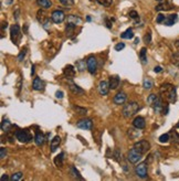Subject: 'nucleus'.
Returning a JSON list of instances; mask_svg holds the SVG:
<instances>
[{
  "instance_id": "obj_1",
  "label": "nucleus",
  "mask_w": 179,
  "mask_h": 181,
  "mask_svg": "<svg viewBox=\"0 0 179 181\" xmlns=\"http://www.w3.org/2000/svg\"><path fill=\"white\" fill-rule=\"evenodd\" d=\"M159 92L161 94V97L167 100L169 103H175L177 100V91L176 87L170 83H165L160 86Z\"/></svg>"
},
{
  "instance_id": "obj_2",
  "label": "nucleus",
  "mask_w": 179,
  "mask_h": 181,
  "mask_svg": "<svg viewBox=\"0 0 179 181\" xmlns=\"http://www.w3.org/2000/svg\"><path fill=\"white\" fill-rule=\"evenodd\" d=\"M138 110H139V105L136 102H129L127 104H125L122 113H123V116L125 118H129L134 116Z\"/></svg>"
},
{
  "instance_id": "obj_3",
  "label": "nucleus",
  "mask_w": 179,
  "mask_h": 181,
  "mask_svg": "<svg viewBox=\"0 0 179 181\" xmlns=\"http://www.w3.org/2000/svg\"><path fill=\"white\" fill-rule=\"evenodd\" d=\"M10 38H11V41H12L16 45H18L19 40H20V38H21V32H20V27H19V24L16 23L11 27Z\"/></svg>"
},
{
  "instance_id": "obj_4",
  "label": "nucleus",
  "mask_w": 179,
  "mask_h": 181,
  "mask_svg": "<svg viewBox=\"0 0 179 181\" xmlns=\"http://www.w3.org/2000/svg\"><path fill=\"white\" fill-rule=\"evenodd\" d=\"M16 138L18 139L20 142H29L30 140L32 139V136L31 134H30L29 131L26 130V129H18V130L16 131Z\"/></svg>"
},
{
  "instance_id": "obj_5",
  "label": "nucleus",
  "mask_w": 179,
  "mask_h": 181,
  "mask_svg": "<svg viewBox=\"0 0 179 181\" xmlns=\"http://www.w3.org/2000/svg\"><path fill=\"white\" fill-rule=\"evenodd\" d=\"M142 158H143V154L138 151V150H136L135 148L129 150L128 155H127V159L129 160V162L132 163H137L138 161L142 160Z\"/></svg>"
},
{
  "instance_id": "obj_6",
  "label": "nucleus",
  "mask_w": 179,
  "mask_h": 181,
  "mask_svg": "<svg viewBox=\"0 0 179 181\" xmlns=\"http://www.w3.org/2000/svg\"><path fill=\"white\" fill-rule=\"evenodd\" d=\"M134 148L144 155V154H146L150 149V144L147 140H139V142H137L134 145Z\"/></svg>"
},
{
  "instance_id": "obj_7",
  "label": "nucleus",
  "mask_w": 179,
  "mask_h": 181,
  "mask_svg": "<svg viewBox=\"0 0 179 181\" xmlns=\"http://www.w3.org/2000/svg\"><path fill=\"white\" fill-rule=\"evenodd\" d=\"M135 172L139 178H146L148 173V168H147V163L146 162H140L138 163V166H136L135 168Z\"/></svg>"
},
{
  "instance_id": "obj_8",
  "label": "nucleus",
  "mask_w": 179,
  "mask_h": 181,
  "mask_svg": "<svg viewBox=\"0 0 179 181\" xmlns=\"http://www.w3.org/2000/svg\"><path fill=\"white\" fill-rule=\"evenodd\" d=\"M51 19L54 23H61V22L64 21L65 19V14L62 10H54L51 13Z\"/></svg>"
},
{
  "instance_id": "obj_9",
  "label": "nucleus",
  "mask_w": 179,
  "mask_h": 181,
  "mask_svg": "<svg viewBox=\"0 0 179 181\" xmlns=\"http://www.w3.org/2000/svg\"><path fill=\"white\" fill-rule=\"evenodd\" d=\"M86 66L87 70L91 74H94L96 72V68H98V61L94 56H90L86 60Z\"/></svg>"
},
{
  "instance_id": "obj_10",
  "label": "nucleus",
  "mask_w": 179,
  "mask_h": 181,
  "mask_svg": "<svg viewBox=\"0 0 179 181\" xmlns=\"http://www.w3.org/2000/svg\"><path fill=\"white\" fill-rule=\"evenodd\" d=\"M92 121L90 118H84V119H81V121H77V127H79L81 129H85V130H90V129L92 128Z\"/></svg>"
},
{
  "instance_id": "obj_11",
  "label": "nucleus",
  "mask_w": 179,
  "mask_h": 181,
  "mask_svg": "<svg viewBox=\"0 0 179 181\" xmlns=\"http://www.w3.org/2000/svg\"><path fill=\"white\" fill-rule=\"evenodd\" d=\"M63 75L69 80L73 79L74 75H75V68H74V66L71 65V64L66 65L65 68H63Z\"/></svg>"
},
{
  "instance_id": "obj_12",
  "label": "nucleus",
  "mask_w": 179,
  "mask_h": 181,
  "mask_svg": "<svg viewBox=\"0 0 179 181\" xmlns=\"http://www.w3.org/2000/svg\"><path fill=\"white\" fill-rule=\"evenodd\" d=\"M68 85H69V88L71 89L72 93H74V94H77V95H82V94H84V89H82L80 86H77L74 82H72L71 80H69L68 81Z\"/></svg>"
},
{
  "instance_id": "obj_13",
  "label": "nucleus",
  "mask_w": 179,
  "mask_h": 181,
  "mask_svg": "<svg viewBox=\"0 0 179 181\" xmlns=\"http://www.w3.org/2000/svg\"><path fill=\"white\" fill-rule=\"evenodd\" d=\"M110 84H108L106 81H101L100 84H98V93L103 96L108 94V91H110Z\"/></svg>"
},
{
  "instance_id": "obj_14",
  "label": "nucleus",
  "mask_w": 179,
  "mask_h": 181,
  "mask_svg": "<svg viewBox=\"0 0 179 181\" xmlns=\"http://www.w3.org/2000/svg\"><path fill=\"white\" fill-rule=\"evenodd\" d=\"M126 98H127V96H126L125 93L119 92V93H117L115 96H114L113 101H114V103H115L116 105H122V104H124V103L126 102Z\"/></svg>"
},
{
  "instance_id": "obj_15",
  "label": "nucleus",
  "mask_w": 179,
  "mask_h": 181,
  "mask_svg": "<svg viewBox=\"0 0 179 181\" xmlns=\"http://www.w3.org/2000/svg\"><path fill=\"white\" fill-rule=\"evenodd\" d=\"M32 87H33V89H35V91H43V89L45 88V84H44V82L40 79V77H35V79L33 80V83H32Z\"/></svg>"
},
{
  "instance_id": "obj_16",
  "label": "nucleus",
  "mask_w": 179,
  "mask_h": 181,
  "mask_svg": "<svg viewBox=\"0 0 179 181\" xmlns=\"http://www.w3.org/2000/svg\"><path fill=\"white\" fill-rule=\"evenodd\" d=\"M133 125H134L135 128H138V129H144L146 126V121H145V118L142 117V116H138L134 119L133 121Z\"/></svg>"
},
{
  "instance_id": "obj_17",
  "label": "nucleus",
  "mask_w": 179,
  "mask_h": 181,
  "mask_svg": "<svg viewBox=\"0 0 179 181\" xmlns=\"http://www.w3.org/2000/svg\"><path fill=\"white\" fill-rule=\"evenodd\" d=\"M174 8V6L171 5L169 1H165V2H163L161 1L160 3L158 6H156V11H168V10H171V9Z\"/></svg>"
},
{
  "instance_id": "obj_18",
  "label": "nucleus",
  "mask_w": 179,
  "mask_h": 181,
  "mask_svg": "<svg viewBox=\"0 0 179 181\" xmlns=\"http://www.w3.org/2000/svg\"><path fill=\"white\" fill-rule=\"evenodd\" d=\"M152 106H153L154 110H155L156 113H160V112H163V109H164L163 97H158L157 101H156V102L154 103V104H153Z\"/></svg>"
},
{
  "instance_id": "obj_19",
  "label": "nucleus",
  "mask_w": 179,
  "mask_h": 181,
  "mask_svg": "<svg viewBox=\"0 0 179 181\" xmlns=\"http://www.w3.org/2000/svg\"><path fill=\"white\" fill-rule=\"evenodd\" d=\"M177 20H178V16L177 14H169V16L166 17V19H165V21H164V24L165 26H174L175 23L177 22Z\"/></svg>"
},
{
  "instance_id": "obj_20",
  "label": "nucleus",
  "mask_w": 179,
  "mask_h": 181,
  "mask_svg": "<svg viewBox=\"0 0 179 181\" xmlns=\"http://www.w3.org/2000/svg\"><path fill=\"white\" fill-rule=\"evenodd\" d=\"M68 23L73 24V26H79L82 23V19L79 16H74V14H70L68 16Z\"/></svg>"
},
{
  "instance_id": "obj_21",
  "label": "nucleus",
  "mask_w": 179,
  "mask_h": 181,
  "mask_svg": "<svg viewBox=\"0 0 179 181\" xmlns=\"http://www.w3.org/2000/svg\"><path fill=\"white\" fill-rule=\"evenodd\" d=\"M108 84H110V88L111 89H116L119 85V77L117 75L111 76V77H110Z\"/></svg>"
},
{
  "instance_id": "obj_22",
  "label": "nucleus",
  "mask_w": 179,
  "mask_h": 181,
  "mask_svg": "<svg viewBox=\"0 0 179 181\" xmlns=\"http://www.w3.org/2000/svg\"><path fill=\"white\" fill-rule=\"evenodd\" d=\"M127 134H128L129 138L131 139H137L138 137H140V135H142V131H140V129L136 128H129L128 131H127Z\"/></svg>"
},
{
  "instance_id": "obj_23",
  "label": "nucleus",
  "mask_w": 179,
  "mask_h": 181,
  "mask_svg": "<svg viewBox=\"0 0 179 181\" xmlns=\"http://www.w3.org/2000/svg\"><path fill=\"white\" fill-rule=\"evenodd\" d=\"M60 144H61V138L59 136H56L54 138L51 140V151L52 152H54L56 149L59 148V146H60Z\"/></svg>"
},
{
  "instance_id": "obj_24",
  "label": "nucleus",
  "mask_w": 179,
  "mask_h": 181,
  "mask_svg": "<svg viewBox=\"0 0 179 181\" xmlns=\"http://www.w3.org/2000/svg\"><path fill=\"white\" fill-rule=\"evenodd\" d=\"M44 135L42 133H40V131H37L35 133V136H34V142L38 146H42L43 142H44Z\"/></svg>"
},
{
  "instance_id": "obj_25",
  "label": "nucleus",
  "mask_w": 179,
  "mask_h": 181,
  "mask_svg": "<svg viewBox=\"0 0 179 181\" xmlns=\"http://www.w3.org/2000/svg\"><path fill=\"white\" fill-rule=\"evenodd\" d=\"M37 3H38V6L41 7L42 9H49V8H51V6H52L51 0H37Z\"/></svg>"
},
{
  "instance_id": "obj_26",
  "label": "nucleus",
  "mask_w": 179,
  "mask_h": 181,
  "mask_svg": "<svg viewBox=\"0 0 179 181\" xmlns=\"http://www.w3.org/2000/svg\"><path fill=\"white\" fill-rule=\"evenodd\" d=\"M37 18H38V20H39V21L41 22V23H43V22H44L45 20L48 19L47 14H45V11L43 10L42 8L40 9V10L37 12Z\"/></svg>"
},
{
  "instance_id": "obj_27",
  "label": "nucleus",
  "mask_w": 179,
  "mask_h": 181,
  "mask_svg": "<svg viewBox=\"0 0 179 181\" xmlns=\"http://www.w3.org/2000/svg\"><path fill=\"white\" fill-rule=\"evenodd\" d=\"M75 28H77V27L73 26V24H70V23L66 24V27H65L66 37H69V38L72 37V35H73V33H74V30H75Z\"/></svg>"
},
{
  "instance_id": "obj_28",
  "label": "nucleus",
  "mask_w": 179,
  "mask_h": 181,
  "mask_svg": "<svg viewBox=\"0 0 179 181\" xmlns=\"http://www.w3.org/2000/svg\"><path fill=\"white\" fill-rule=\"evenodd\" d=\"M143 86H144V88L145 89H152L154 86L153 80L149 79V77H146V79L144 80V82H143Z\"/></svg>"
},
{
  "instance_id": "obj_29",
  "label": "nucleus",
  "mask_w": 179,
  "mask_h": 181,
  "mask_svg": "<svg viewBox=\"0 0 179 181\" xmlns=\"http://www.w3.org/2000/svg\"><path fill=\"white\" fill-rule=\"evenodd\" d=\"M121 38L122 39H133V38H134V32H133V30L129 28V29H127L124 33L121 34Z\"/></svg>"
},
{
  "instance_id": "obj_30",
  "label": "nucleus",
  "mask_w": 179,
  "mask_h": 181,
  "mask_svg": "<svg viewBox=\"0 0 179 181\" xmlns=\"http://www.w3.org/2000/svg\"><path fill=\"white\" fill-rule=\"evenodd\" d=\"M63 159H64V154L63 152H61L60 155L54 158V163H56V166L62 167V165H63Z\"/></svg>"
},
{
  "instance_id": "obj_31",
  "label": "nucleus",
  "mask_w": 179,
  "mask_h": 181,
  "mask_svg": "<svg viewBox=\"0 0 179 181\" xmlns=\"http://www.w3.org/2000/svg\"><path fill=\"white\" fill-rule=\"evenodd\" d=\"M10 127H11L10 121H9L8 119H3V121L1 123V129H2L3 131H9Z\"/></svg>"
},
{
  "instance_id": "obj_32",
  "label": "nucleus",
  "mask_w": 179,
  "mask_h": 181,
  "mask_svg": "<svg viewBox=\"0 0 179 181\" xmlns=\"http://www.w3.org/2000/svg\"><path fill=\"white\" fill-rule=\"evenodd\" d=\"M171 62L174 65H176L177 68H179V51L178 52H175L171 56Z\"/></svg>"
},
{
  "instance_id": "obj_33",
  "label": "nucleus",
  "mask_w": 179,
  "mask_h": 181,
  "mask_svg": "<svg viewBox=\"0 0 179 181\" xmlns=\"http://www.w3.org/2000/svg\"><path fill=\"white\" fill-rule=\"evenodd\" d=\"M146 53H147V50H146V47H142V50H140L139 53V56H140V60L144 64L147 62V56H146Z\"/></svg>"
},
{
  "instance_id": "obj_34",
  "label": "nucleus",
  "mask_w": 179,
  "mask_h": 181,
  "mask_svg": "<svg viewBox=\"0 0 179 181\" xmlns=\"http://www.w3.org/2000/svg\"><path fill=\"white\" fill-rule=\"evenodd\" d=\"M75 65H77V68L79 70L80 72L84 71V70H85V61H83V60L77 61V63H75Z\"/></svg>"
},
{
  "instance_id": "obj_35",
  "label": "nucleus",
  "mask_w": 179,
  "mask_h": 181,
  "mask_svg": "<svg viewBox=\"0 0 179 181\" xmlns=\"http://www.w3.org/2000/svg\"><path fill=\"white\" fill-rule=\"evenodd\" d=\"M169 135L171 136L170 139H173V142H174L175 144H177V142H179V134L177 133L176 130H171L170 134H169Z\"/></svg>"
},
{
  "instance_id": "obj_36",
  "label": "nucleus",
  "mask_w": 179,
  "mask_h": 181,
  "mask_svg": "<svg viewBox=\"0 0 179 181\" xmlns=\"http://www.w3.org/2000/svg\"><path fill=\"white\" fill-rule=\"evenodd\" d=\"M71 173L73 175V177L74 178H77V179H80V180H82V176L80 175V172H79V170H77L75 167H71Z\"/></svg>"
},
{
  "instance_id": "obj_37",
  "label": "nucleus",
  "mask_w": 179,
  "mask_h": 181,
  "mask_svg": "<svg viewBox=\"0 0 179 181\" xmlns=\"http://www.w3.org/2000/svg\"><path fill=\"white\" fill-rule=\"evenodd\" d=\"M73 108H74V110H75L77 114H80V115H85V114L87 113L86 108L80 107V106H73Z\"/></svg>"
},
{
  "instance_id": "obj_38",
  "label": "nucleus",
  "mask_w": 179,
  "mask_h": 181,
  "mask_svg": "<svg viewBox=\"0 0 179 181\" xmlns=\"http://www.w3.org/2000/svg\"><path fill=\"white\" fill-rule=\"evenodd\" d=\"M98 2L103 7H111L113 3V0H98Z\"/></svg>"
},
{
  "instance_id": "obj_39",
  "label": "nucleus",
  "mask_w": 179,
  "mask_h": 181,
  "mask_svg": "<svg viewBox=\"0 0 179 181\" xmlns=\"http://www.w3.org/2000/svg\"><path fill=\"white\" fill-rule=\"evenodd\" d=\"M157 98H158V96L157 95H155V94H150L149 96H148V98H147V103L149 104V105H153L154 103L157 101Z\"/></svg>"
},
{
  "instance_id": "obj_40",
  "label": "nucleus",
  "mask_w": 179,
  "mask_h": 181,
  "mask_svg": "<svg viewBox=\"0 0 179 181\" xmlns=\"http://www.w3.org/2000/svg\"><path fill=\"white\" fill-rule=\"evenodd\" d=\"M169 139H170V135H169V134H164V135H161V136L159 137V142H161V144H165V142H169Z\"/></svg>"
},
{
  "instance_id": "obj_41",
  "label": "nucleus",
  "mask_w": 179,
  "mask_h": 181,
  "mask_svg": "<svg viewBox=\"0 0 179 181\" xmlns=\"http://www.w3.org/2000/svg\"><path fill=\"white\" fill-rule=\"evenodd\" d=\"M22 178V173L21 172H16L13 173L12 176L10 177V180L11 181H18V180H21Z\"/></svg>"
},
{
  "instance_id": "obj_42",
  "label": "nucleus",
  "mask_w": 179,
  "mask_h": 181,
  "mask_svg": "<svg viewBox=\"0 0 179 181\" xmlns=\"http://www.w3.org/2000/svg\"><path fill=\"white\" fill-rule=\"evenodd\" d=\"M26 54H27V47H24V49H22V50L20 51V53H19V55H18L19 62H21V61L23 60L24 56H26Z\"/></svg>"
},
{
  "instance_id": "obj_43",
  "label": "nucleus",
  "mask_w": 179,
  "mask_h": 181,
  "mask_svg": "<svg viewBox=\"0 0 179 181\" xmlns=\"http://www.w3.org/2000/svg\"><path fill=\"white\" fill-rule=\"evenodd\" d=\"M59 1H60L63 6H65V7L73 6V3H74V0H59Z\"/></svg>"
},
{
  "instance_id": "obj_44",
  "label": "nucleus",
  "mask_w": 179,
  "mask_h": 181,
  "mask_svg": "<svg viewBox=\"0 0 179 181\" xmlns=\"http://www.w3.org/2000/svg\"><path fill=\"white\" fill-rule=\"evenodd\" d=\"M165 19H166V17L164 16L163 13H159L157 16V18H156V22H157V23H164Z\"/></svg>"
},
{
  "instance_id": "obj_45",
  "label": "nucleus",
  "mask_w": 179,
  "mask_h": 181,
  "mask_svg": "<svg viewBox=\"0 0 179 181\" xmlns=\"http://www.w3.org/2000/svg\"><path fill=\"white\" fill-rule=\"evenodd\" d=\"M144 41H145L146 43H148V44L152 42V33H150V32H148V33L145 34V37H144Z\"/></svg>"
},
{
  "instance_id": "obj_46",
  "label": "nucleus",
  "mask_w": 179,
  "mask_h": 181,
  "mask_svg": "<svg viewBox=\"0 0 179 181\" xmlns=\"http://www.w3.org/2000/svg\"><path fill=\"white\" fill-rule=\"evenodd\" d=\"M6 155H7V149L6 148H0V158L1 159H3V158L6 157Z\"/></svg>"
},
{
  "instance_id": "obj_47",
  "label": "nucleus",
  "mask_w": 179,
  "mask_h": 181,
  "mask_svg": "<svg viewBox=\"0 0 179 181\" xmlns=\"http://www.w3.org/2000/svg\"><path fill=\"white\" fill-rule=\"evenodd\" d=\"M129 17H131L132 19H137L138 18V13H137V11L132 10L131 12H129Z\"/></svg>"
},
{
  "instance_id": "obj_48",
  "label": "nucleus",
  "mask_w": 179,
  "mask_h": 181,
  "mask_svg": "<svg viewBox=\"0 0 179 181\" xmlns=\"http://www.w3.org/2000/svg\"><path fill=\"white\" fill-rule=\"evenodd\" d=\"M124 47H125V44H124V43H119V44L115 45V50L116 51H121V50H123Z\"/></svg>"
},
{
  "instance_id": "obj_49",
  "label": "nucleus",
  "mask_w": 179,
  "mask_h": 181,
  "mask_svg": "<svg viewBox=\"0 0 179 181\" xmlns=\"http://www.w3.org/2000/svg\"><path fill=\"white\" fill-rule=\"evenodd\" d=\"M19 14H20V10H19V8H17L16 11L13 12V18L16 19V21L19 19Z\"/></svg>"
},
{
  "instance_id": "obj_50",
  "label": "nucleus",
  "mask_w": 179,
  "mask_h": 181,
  "mask_svg": "<svg viewBox=\"0 0 179 181\" xmlns=\"http://www.w3.org/2000/svg\"><path fill=\"white\" fill-rule=\"evenodd\" d=\"M56 98H63V92L62 91H58V92L56 93Z\"/></svg>"
},
{
  "instance_id": "obj_51",
  "label": "nucleus",
  "mask_w": 179,
  "mask_h": 181,
  "mask_svg": "<svg viewBox=\"0 0 179 181\" xmlns=\"http://www.w3.org/2000/svg\"><path fill=\"white\" fill-rule=\"evenodd\" d=\"M163 71V68H161V66H155V68H154V72L155 73H159V72Z\"/></svg>"
},
{
  "instance_id": "obj_52",
  "label": "nucleus",
  "mask_w": 179,
  "mask_h": 181,
  "mask_svg": "<svg viewBox=\"0 0 179 181\" xmlns=\"http://www.w3.org/2000/svg\"><path fill=\"white\" fill-rule=\"evenodd\" d=\"M7 27H8V23H7V22L3 21V22H2V26H1V30H2V31H3V30H5V29H7Z\"/></svg>"
},
{
  "instance_id": "obj_53",
  "label": "nucleus",
  "mask_w": 179,
  "mask_h": 181,
  "mask_svg": "<svg viewBox=\"0 0 179 181\" xmlns=\"http://www.w3.org/2000/svg\"><path fill=\"white\" fill-rule=\"evenodd\" d=\"M8 176H7V175H2V176H1V180L2 181H5V180H8Z\"/></svg>"
},
{
  "instance_id": "obj_54",
  "label": "nucleus",
  "mask_w": 179,
  "mask_h": 181,
  "mask_svg": "<svg viewBox=\"0 0 179 181\" xmlns=\"http://www.w3.org/2000/svg\"><path fill=\"white\" fill-rule=\"evenodd\" d=\"M175 45H176V47H178V49H179V40H177V41H176V43H175Z\"/></svg>"
},
{
  "instance_id": "obj_55",
  "label": "nucleus",
  "mask_w": 179,
  "mask_h": 181,
  "mask_svg": "<svg viewBox=\"0 0 179 181\" xmlns=\"http://www.w3.org/2000/svg\"><path fill=\"white\" fill-rule=\"evenodd\" d=\"M34 74V65H32V70H31V75Z\"/></svg>"
},
{
  "instance_id": "obj_56",
  "label": "nucleus",
  "mask_w": 179,
  "mask_h": 181,
  "mask_svg": "<svg viewBox=\"0 0 179 181\" xmlns=\"http://www.w3.org/2000/svg\"><path fill=\"white\" fill-rule=\"evenodd\" d=\"M156 1H158V2H161V1H163V0H156Z\"/></svg>"
},
{
  "instance_id": "obj_57",
  "label": "nucleus",
  "mask_w": 179,
  "mask_h": 181,
  "mask_svg": "<svg viewBox=\"0 0 179 181\" xmlns=\"http://www.w3.org/2000/svg\"><path fill=\"white\" fill-rule=\"evenodd\" d=\"M176 145H177V147H178V148H179V142H177V144H176Z\"/></svg>"
},
{
  "instance_id": "obj_58",
  "label": "nucleus",
  "mask_w": 179,
  "mask_h": 181,
  "mask_svg": "<svg viewBox=\"0 0 179 181\" xmlns=\"http://www.w3.org/2000/svg\"><path fill=\"white\" fill-rule=\"evenodd\" d=\"M177 127H178V128H179V123H178V124H177Z\"/></svg>"
},
{
  "instance_id": "obj_59",
  "label": "nucleus",
  "mask_w": 179,
  "mask_h": 181,
  "mask_svg": "<svg viewBox=\"0 0 179 181\" xmlns=\"http://www.w3.org/2000/svg\"><path fill=\"white\" fill-rule=\"evenodd\" d=\"M90 1H95V0H90Z\"/></svg>"
}]
</instances>
